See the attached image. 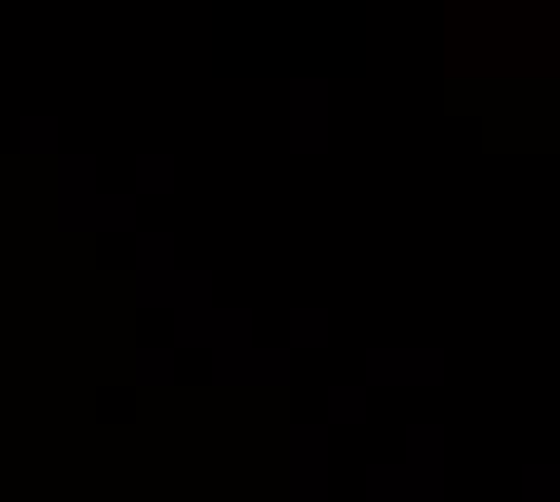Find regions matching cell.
Segmentation results:
<instances>
[{
  "label": "cell",
  "instance_id": "4",
  "mask_svg": "<svg viewBox=\"0 0 560 502\" xmlns=\"http://www.w3.org/2000/svg\"><path fill=\"white\" fill-rule=\"evenodd\" d=\"M406 454L396 464L406 502H445L450 493V430L435 420L406 425Z\"/></svg>",
  "mask_w": 560,
  "mask_h": 502
},
{
  "label": "cell",
  "instance_id": "3",
  "mask_svg": "<svg viewBox=\"0 0 560 502\" xmlns=\"http://www.w3.org/2000/svg\"><path fill=\"white\" fill-rule=\"evenodd\" d=\"M179 237L165 227H136V310L150 314V310H174L189 285V271L179 266Z\"/></svg>",
  "mask_w": 560,
  "mask_h": 502
},
{
  "label": "cell",
  "instance_id": "14",
  "mask_svg": "<svg viewBox=\"0 0 560 502\" xmlns=\"http://www.w3.org/2000/svg\"><path fill=\"white\" fill-rule=\"evenodd\" d=\"M20 155H63V121L54 112H25L15 121Z\"/></svg>",
  "mask_w": 560,
  "mask_h": 502
},
{
  "label": "cell",
  "instance_id": "10",
  "mask_svg": "<svg viewBox=\"0 0 560 502\" xmlns=\"http://www.w3.org/2000/svg\"><path fill=\"white\" fill-rule=\"evenodd\" d=\"M372 420V392L363 382H334L324 392V430H363Z\"/></svg>",
  "mask_w": 560,
  "mask_h": 502
},
{
  "label": "cell",
  "instance_id": "6",
  "mask_svg": "<svg viewBox=\"0 0 560 502\" xmlns=\"http://www.w3.org/2000/svg\"><path fill=\"white\" fill-rule=\"evenodd\" d=\"M228 314L232 310L218 305V276L208 271V266H198V271H189V285H184L179 305L170 310V319H174L170 348L174 353H184V348L208 353V348L228 334Z\"/></svg>",
  "mask_w": 560,
  "mask_h": 502
},
{
  "label": "cell",
  "instance_id": "1",
  "mask_svg": "<svg viewBox=\"0 0 560 502\" xmlns=\"http://www.w3.org/2000/svg\"><path fill=\"white\" fill-rule=\"evenodd\" d=\"M256 314L247 305H237L228 314V334L208 348V377L213 387H290L295 377V358L285 348H266L252 338Z\"/></svg>",
  "mask_w": 560,
  "mask_h": 502
},
{
  "label": "cell",
  "instance_id": "15",
  "mask_svg": "<svg viewBox=\"0 0 560 502\" xmlns=\"http://www.w3.org/2000/svg\"><path fill=\"white\" fill-rule=\"evenodd\" d=\"M517 502H560V464L527 459L517 469Z\"/></svg>",
  "mask_w": 560,
  "mask_h": 502
},
{
  "label": "cell",
  "instance_id": "16",
  "mask_svg": "<svg viewBox=\"0 0 560 502\" xmlns=\"http://www.w3.org/2000/svg\"><path fill=\"white\" fill-rule=\"evenodd\" d=\"M363 478H368V493L358 498V502H406V493H401V474H396V464H387V459H372L368 469H363Z\"/></svg>",
  "mask_w": 560,
  "mask_h": 502
},
{
  "label": "cell",
  "instance_id": "12",
  "mask_svg": "<svg viewBox=\"0 0 560 502\" xmlns=\"http://www.w3.org/2000/svg\"><path fill=\"white\" fill-rule=\"evenodd\" d=\"M179 189V160L170 155V150H140L131 160V194L136 198H165Z\"/></svg>",
  "mask_w": 560,
  "mask_h": 502
},
{
  "label": "cell",
  "instance_id": "9",
  "mask_svg": "<svg viewBox=\"0 0 560 502\" xmlns=\"http://www.w3.org/2000/svg\"><path fill=\"white\" fill-rule=\"evenodd\" d=\"M102 189V160L88 155V150H68L58 155V218H68L73 208H83L92 194Z\"/></svg>",
  "mask_w": 560,
  "mask_h": 502
},
{
  "label": "cell",
  "instance_id": "2",
  "mask_svg": "<svg viewBox=\"0 0 560 502\" xmlns=\"http://www.w3.org/2000/svg\"><path fill=\"white\" fill-rule=\"evenodd\" d=\"M363 387L401 392V387H445L450 353L435 343H372L363 353Z\"/></svg>",
  "mask_w": 560,
  "mask_h": 502
},
{
  "label": "cell",
  "instance_id": "17",
  "mask_svg": "<svg viewBox=\"0 0 560 502\" xmlns=\"http://www.w3.org/2000/svg\"><path fill=\"white\" fill-rule=\"evenodd\" d=\"M488 502H503V498H488Z\"/></svg>",
  "mask_w": 560,
  "mask_h": 502
},
{
  "label": "cell",
  "instance_id": "13",
  "mask_svg": "<svg viewBox=\"0 0 560 502\" xmlns=\"http://www.w3.org/2000/svg\"><path fill=\"white\" fill-rule=\"evenodd\" d=\"M131 382L140 392H160V387H174L179 382V353L170 343H140L136 358H131Z\"/></svg>",
  "mask_w": 560,
  "mask_h": 502
},
{
  "label": "cell",
  "instance_id": "11",
  "mask_svg": "<svg viewBox=\"0 0 560 502\" xmlns=\"http://www.w3.org/2000/svg\"><path fill=\"white\" fill-rule=\"evenodd\" d=\"M334 343V314L324 305H295L285 314V353H319Z\"/></svg>",
  "mask_w": 560,
  "mask_h": 502
},
{
  "label": "cell",
  "instance_id": "5",
  "mask_svg": "<svg viewBox=\"0 0 560 502\" xmlns=\"http://www.w3.org/2000/svg\"><path fill=\"white\" fill-rule=\"evenodd\" d=\"M290 155L300 160H319L334 145V83L319 73H300L290 78Z\"/></svg>",
  "mask_w": 560,
  "mask_h": 502
},
{
  "label": "cell",
  "instance_id": "8",
  "mask_svg": "<svg viewBox=\"0 0 560 502\" xmlns=\"http://www.w3.org/2000/svg\"><path fill=\"white\" fill-rule=\"evenodd\" d=\"M58 227L63 232H136V194L97 189L83 208L58 218Z\"/></svg>",
  "mask_w": 560,
  "mask_h": 502
},
{
  "label": "cell",
  "instance_id": "7",
  "mask_svg": "<svg viewBox=\"0 0 560 502\" xmlns=\"http://www.w3.org/2000/svg\"><path fill=\"white\" fill-rule=\"evenodd\" d=\"M334 445L324 425H290V502H329Z\"/></svg>",
  "mask_w": 560,
  "mask_h": 502
}]
</instances>
